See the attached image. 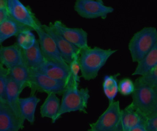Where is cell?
Returning a JSON list of instances; mask_svg holds the SVG:
<instances>
[{
  "instance_id": "603a6c76",
  "label": "cell",
  "mask_w": 157,
  "mask_h": 131,
  "mask_svg": "<svg viewBox=\"0 0 157 131\" xmlns=\"http://www.w3.org/2000/svg\"><path fill=\"white\" fill-rule=\"evenodd\" d=\"M79 53L75 55L71 62L69 64V75L67 82V86L74 85L79 86L80 77L79 73L80 72L78 58Z\"/></svg>"
},
{
  "instance_id": "2e32d148",
  "label": "cell",
  "mask_w": 157,
  "mask_h": 131,
  "mask_svg": "<svg viewBox=\"0 0 157 131\" xmlns=\"http://www.w3.org/2000/svg\"><path fill=\"white\" fill-rule=\"evenodd\" d=\"M21 92L20 87L8 75L6 89V103L16 116L25 122L21 115L19 106L20 96Z\"/></svg>"
},
{
  "instance_id": "7c38bea8",
  "label": "cell",
  "mask_w": 157,
  "mask_h": 131,
  "mask_svg": "<svg viewBox=\"0 0 157 131\" xmlns=\"http://www.w3.org/2000/svg\"><path fill=\"white\" fill-rule=\"evenodd\" d=\"M24 122L7 103L0 101V131H20L24 127Z\"/></svg>"
},
{
  "instance_id": "52a82bcc",
  "label": "cell",
  "mask_w": 157,
  "mask_h": 131,
  "mask_svg": "<svg viewBox=\"0 0 157 131\" xmlns=\"http://www.w3.org/2000/svg\"><path fill=\"white\" fill-rule=\"evenodd\" d=\"M121 109L118 101L109 103V106L95 122L90 125L88 131H112L119 127Z\"/></svg>"
},
{
  "instance_id": "8fae6325",
  "label": "cell",
  "mask_w": 157,
  "mask_h": 131,
  "mask_svg": "<svg viewBox=\"0 0 157 131\" xmlns=\"http://www.w3.org/2000/svg\"><path fill=\"white\" fill-rule=\"evenodd\" d=\"M42 27L53 38L61 57L69 65L80 50L67 41L50 26L44 25H42Z\"/></svg>"
},
{
  "instance_id": "4fadbf2b",
  "label": "cell",
  "mask_w": 157,
  "mask_h": 131,
  "mask_svg": "<svg viewBox=\"0 0 157 131\" xmlns=\"http://www.w3.org/2000/svg\"><path fill=\"white\" fill-rule=\"evenodd\" d=\"M0 64L7 69L24 64L23 50L17 43L0 47Z\"/></svg>"
},
{
  "instance_id": "e0dca14e",
  "label": "cell",
  "mask_w": 157,
  "mask_h": 131,
  "mask_svg": "<svg viewBox=\"0 0 157 131\" xmlns=\"http://www.w3.org/2000/svg\"><path fill=\"white\" fill-rule=\"evenodd\" d=\"M40 101V99L35 95H31L27 97L20 98V113L25 121L26 120L32 124L34 123L36 108Z\"/></svg>"
},
{
  "instance_id": "3957f363",
  "label": "cell",
  "mask_w": 157,
  "mask_h": 131,
  "mask_svg": "<svg viewBox=\"0 0 157 131\" xmlns=\"http://www.w3.org/2000/svg\"><path fill=\"white\" fill-rule=\"evenodd\" d=\"M157 44V30L154 27H146L136 32L128 43L133 62H138Z\"/></svg>"
},
{
  "instance_id": "9a60e30c",
  "label": "cell",
  "mask_w": 157,
  "mask_h": 131,
  "mask_svg": "<svg viewBox=\"0 0 157 131\" xmlns=\"http://www.w3.org/2000/svg\"><path fill=\"white\" fill-rule=\"evenodd\" d=\"M147 119L131 103L121 110L120 124L123 131H129L139 125H145Z\"/></svg>"
},
{
  "instance_id": "44dd1931",
  "label": "cell",
  "mask_w": 157,
  "mask_h": 131,
  "mask_svg": "<svg viewBox=\"0 0 157 131\" xmlns=\"http://www.w3.org/2000/svg\"><path fill=\"white\" fill-rule=\"evenodd\" d=\"M8 75L20 87L21 92L30 85V70L25 64L8 69Z\"/></svg>"
},
{
  "instance_id": "ac0fdd59",
  "label": "cell",
  "mask_w": 157,
  "mask_h": 131,
  "mask_svg": "<svg viewBox=\"0 0 157 131\" xmlns=\"http://www.w3.org/2000/svg\"><path fill=\"white\" fill-rule=\"evenodd\" d=\"M31 29L17 22L10 16L0 24V44L12 37L17 36L24 30Z\"/></svg>"
},
{
  "instance_id": "5b68a950",
  "label": "cell",
  "mask_w": 157,
  "mask_h": 131,
  "mask_svg": "<svg viewBox=\"0 0 157 131\" xmlns=\"http://www.w3.org/2000/svg\"><path fill=\"white\" fill-rule=\"evenodd\" d=\"M66 87V82L55 80L37 71L30 70L29 88L31 89V95H35L37 91L48 94L61 95Z\"/></svg>"
},
{
  "instance_id": "7a4b0ae2",
  "label": "cell",
  "mask_w": 157,
  "mask_h": 131,
  "mask_svg": "<svg viewBox=\"0 0 157 131\" xmlns=\"http://www.w3.org/2000/svg\"><path fill=\"white\" fill-rule=\"evenodd\" d=\"M62 95L56 121L68 113L79 111L87 113L86 109L90 98V92L87 88L79 89V86H67Z\"/></svg>"
},
{
  "instance_id": "6da1fadb",
  "label": "cell",
  "mask_w": 157,
  "mask_h": 131,
  "mask_svg": "<svg viewBox=\"0 0 157 131\" xmlns=\"http://www.w3.org/2000/svg\"><path fill=\"white\" fill-rule=\"evenodd\" d=\"M117 50L89 46L81 50L78 61L81 77L87 81L95 79L99 72Z\"/></svg>"
},
{
  "instance_id": "d4e9b609",
  "label": "cell",
  "mask_w": 157,
  "mask_h": 131,
  "mask_svg": "<svg viewBox=\"0 0 157 131\" xmlns=\"http://www.w3.org/2000/svg\"><path fill=\"white\" fill-rule=\"evenodd\" d=\"M135 82L157 89V66L146 74L137 78Z\"/></svg>"
},
{
  "instance_id": "5bb4252c",
  "label": "cell",
  "mask_w": 157,
  "mask_h": 131,
  "mask_svg": "<svg viewBox=\"0 0 157 131\" xmlns=\"http://www.w3.org/2000/svg\"><path fill=\"white\" fill-rule=\"evenodd\" d=\"M37 71L50 78L67 82L69 75V67L67 63L45 60Z\"/></svg>"
},
{
  "instance_id": "836d02e7",
  "label": "cell",
  "mask_w": 157,
  "mask_h": 131,
  "mask_svg": "<svg viewBox=\"0 0 157 131\" xmlns=\"http://www.w3.org/2000/svg\"><path fill=\"white\" fill-rule=\"evenodd\" d=\"M120 131H123V130H122V129H121V130H120Z\"/></svg>"
},
{
  "instance_id": "f546056e",
  "label": "cell",
  "mask_w": 157,
  "mask_h": 131,
  "mask_svg": "<svg viewBox=\"0 0 157 131\" xmlns=\"http://www.w3.org/2000/svg\"><path fill=\"white\" fill-rule=\"evenodd\" d=\"M10 16L7 7L0 9V24L3 23Z\"/></svg>"
},
{
  "instance_id": "cb8c5ba5",
  "label": "cell",
  "mask_w": 157,
  "mask_h": 131,
  "mask_svg": "<svg viewBox=\"0 0 157 131\" xmlns=\"http://www.w3.org/2000/svg\"><path fill=\"white\" fill-rule=\"evenodd\" d=\"M18 45L22 50H27L32 48L35 44L37 40L35 36L30 30H24L17 36Z\"/></svg>"
},
{
  "instance_id": "d6986e66",
  "label": "cell",
  "mask_w": 157,
  "mask_h": 131,
  "mask_svg": "<svg viewBox=\"0 0 157 131\" xmlns=\"http://www.w3.org/2000/svg\"><path fill=\"white\" fill-rule=\"evenodd\" d=\"M23 55L24 64L30 70H36L45 61L37 40L32 48L27 50H23Z\"/></svg>"
},
{
  "instance_id": "f1b7e54d",
  "label": "cell",
  "mask_w": 157,
  "mask_h": 131,
  "mask_svg": "<svg viewBox=\"0 0 157 131\" xmlns=\"http://www.w3.org/2000/svg\"><path fill=\"white\" fill-rule=\"evenodd\" d=\"M145 127L147 131H157V115L147 118Z\"/></svg>"
},
{
  "instance_id": "d6a6232c",
  "label": "cell",
  "mask_w": 157,
  "mask_h": 131,
  "mask_svg": "<svg viewBox=\"0 0 157 131\" xmlns=\"http://www.w3.org/2000/svg\"><path fill=\"white\" fill-rule=\"evenodd\" d=\"M121 129H122V127H121V124H120L119 127H117L115 130H113V131H120Z\"/></svg>"
},
{
  "instance_id": "4316f807",
  "label": "cell",
  "mask_w": 157,
  "mask_h": 131,
  "mask_svg": "<svg viewBox=\"0 0 157 131\" xmlns=\"http://www.w3.org/2000/svg\"><path fill=\"white\" fill-rule=\"evenodd\" d=\"M8 69L0 64V101L6 102V89Z\"/></svg>"
},
{
  "instance_id": "ba28073f",
  "label": "cell",
  "mask_w": 157,
  "mask_h": 131,
  "mask_svg": "<svg viewBox=\"0 0 157 131\" xmlns=\"http://www.w3.org/2000/svg\"><path fill=\"white\" fill-rule=\"evenodd\" d=\"M7 9L11 17L33 30L42 25L31 9L19 0H7Z\"/></svg>"
},
{
  "instance_id": "1f68e13d",
  "label": "cell",
  "mask_w": 157,
  "mask_h": 131,
  "mask_svg": "<svg viewBox=\"0 0 157 131\" xmlns=\"http://www.w3.org/2000/svg\"><path fill=\"white\" fill-rule=\"evenodd\" d=\"M7 0H0V9L7 7Z\"/></svg>"
},
{
  "instance_id": "4dcf8cb0",
  "label": "cell",
  "mask_w": 157,
  "mask_h": 131,
  "mask_svg": "<svg viewBox=\"0 0 157 131\" xmlns=\"http://www.w3.org/2000/svg\"><path fill=\"white\" fill-rule=\"evenodd\" d=\"M129 131H147L145 125L140 124L135 126Z\"/></svg>"
},
{
  "instance_id": "277c9868",
  "label": "cell",
  "mask_w": 157,
  "mask_h": 131,
  "mask_svg": "<svg viewBox=\"0 0 157 131\" xmlns=\"http://www.w3.org/2000/svg\"><path fill=\"white\" fill-rule=\"evenodd\" d=\"M134 83L131 103L147 118L157 115V89L137 82Z\"/></svg>"
},
{
  "instance_id": "7402d4cb",
  "label": "cell",
  "mask_w": 157,
  "mask_h": 131,
  "mask_svg": "<svg viewBox=\"0 0 157 131\" xmlns=\"http://www.w3.org/2000/svg\"><path fill=\"white\" fill-rule=\"evenodd\" d=\"M132 75L140 76L146 74L157 66V44L140 60Z\"/></svg>"
},
{
  "instance_id": "83f0119b",
  "label": "cell",
  "mask_w": 157,
  "mask_h": 131,
  "mask_svg": "<svg viewBox=\"0 0 157 131\" xmlns=\"http://www.w3.org/2000/svg\"><path fill=\"white\" fill-rule=\"evenodd\" d=\"M120 73H117L112 75L105 76L102 84L103 90H110L118 87V77Z\"/></svg>"
},
{
  "instance_id": "30bf717a",
  "label": "cell",
  "mask_w": 157,
  "mask_h": 131,
  "mask_svg": "<svg viewBox=\"0 0 157 131\" xmlns=\"http://www.w3.org/2000/svg\"><path fill=\"white\" fill-rule=\"evenodd\" d=\"M35 31L38 35L39 46L45 60L66 63L61 57L53 38L42 28V25Z\"/></svg>"
},
{
  "instance_id": "ffe728a7",
  "label": "cell",
  "mask_w": 157,
  "mask_h": 131,
  "mask_svg": "<svg viewBox=\"0 0 157 131\" xmlns=\"http://www.w3.org/2000/svg\"><path fill=\"white\" fill-rule=\"evenodd\" d=\"M48 95L40 108V114L43 118L51 119L52 122L55 123L56 121L57 116L59 112L60 100L56 94Z\"/></svg>"
},
{
  "instance_id": "8992f818",
  "label": "cell",
  "mask_w": 157,
  "mask_h": 131,
  "mask_svg": "<svg viewBox=\"0 0 157 131\" xmlns=\"http://www.w3.org/2000/svg\"><path fill=\"white\" fill-rule=\"evenodd\" d=\"M74 8L80 16L86 19H105L114 11L113 7L105 5L102 0H77Z\"/></svg>"
},
{
  "instance_id": "9c48e42d",
  "label": "cell",
  "mask_w": 157,
  "mask_h": 131,
  "mask_svg": "<svg viewBox=\"0 0 157 131\" xmlns=\"http://www.w3.org/2000/svg\"><path fill=\"white\" fill-rule=\"evenodd\" d=\"M67 41L79 50L89 47L88 33L81 28L69 27L60 20L49 25Z\"/></svg>"
},
{
  "instance_id": "484cf974",
  "label": "cell",
  "mask_w": 157,
  "mask_h": 131,
  "mask_svg": "<svg viewBox=\"0 0 157 131\" xmlns=\"http://www.w3.org/2000/svg\"><path fill=\"white\" fill-rule=\"evenodd\" d=\"M118 92L122 96H130L135 90V83L130 78L128 77L123 78L118 82Z\"/></svg>"
}]
</instances>
